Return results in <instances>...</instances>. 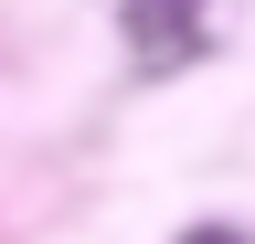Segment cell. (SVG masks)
Returning <instances> with one entry per match:
<instances>
[{"label": "cell", "mask_w": 255, "mask_h": 244, "mask_svg": "<svg viewBox=\"0 0 255 244\" xmlns=\"http://www.w3.org/2000/svg\"><path fill=\"white\" fill-rule=\"evenodd\" d=\"M128 43H138L149 75L191 64V43H202V0H128Z\"/></svg>", "instance_id": "6da1fadb"}, {"label": "cell", "mask_w": 255, "mask_h": 244, "mask_svg": "<svg viewBox=\"0 0 255 244\" xmlns=\"http://www.w3.org/2000/svg\"><path fill=\"white\" fill-rule=\"evenodd\" d=\"M191 244H245V234H223V223H202V234H191Z\"/></svg>", "instance_id": "7a4b0ae2"}]
</instances>
